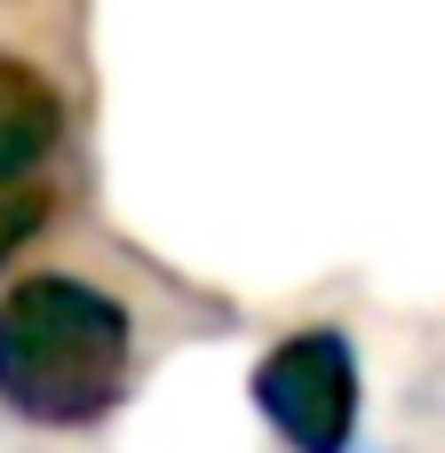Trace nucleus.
Returning <instances> with one entry per match:
<instances>
[{
    "label": "nucleus",
    "instance_id": "obj_1",
    "mask_svg": "<svg viewBox=\"0 0 445 453\" xmlns=\"http://www.w3.org/2000/svg\"><path fill=\"white\" fill-rule=\"evenodd\" d=\"M135 319L72 271L16 279L0 295V406L32 430H88L127 398Z\"/></svg>",
    "mask_w": 445,
    "mask_h": 453
},
{
    "label": "nucleus",
    "instance_id": "obj_2",
    "mask_svg": "<svg viewBox=\"0 0 445 453\" xmlns=\"http://www.w3.org/2000/svg\"><path fill=\"white\" fill-rule=\"evenodd\" d=\"M255 406L295 453H350V430H358V350L334 326H303V334L271 342V358L255 366Z\"/></svg>",
    "mask_w": 445,
    "mask_h": 453
},
{
    "label": "nucleus",
    "instance_id": "obj_3",
    "mask_svg": "<svg viewBox=\"0 0 445 453\" xmlns=\"http://www.w3.org/2000/svg\"><path fill=\"white\" fill-rule=\"evenodd\" d=\"M56 143H64V96L24 56H0V183H24Z\"/></svg>",
    "mask_w": 445,
    "mask_h": 453
},
{
    "label": "nucleus",
    "instance_id": "obj_4",
    "mask_svg": "<svg viewBox=\"0 0 445 453\" xmlns=\"http://www.w3.org/2000/svg\"><path fill=\"white\" fill-rule=\"evenodd\" d=\"M48 207H56V199H48L32 175H24V183H0V263H8L16 247H32V239H40Z\"/></svg>",
    "mask_w": 445,
    "mask_h": 453
}]
</instances>
